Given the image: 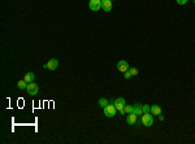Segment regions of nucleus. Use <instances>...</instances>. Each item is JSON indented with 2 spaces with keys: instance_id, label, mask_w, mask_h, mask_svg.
I'll return each mask as SVG.
<instances>
[{
  "instance_id": "412c9836",
  "label": "nucleus",
  "mask_w": 195,
  "mask_h": 144,
  "mask_svg": "<svg viewBox=\"0 0 195 144\" xmlns=\"http://www.w3.org/2000/svg\"><path fill=\"white\" fill-rule=\"evenodd\" d=\"M193 3H194V4H195V0H193Z\"/></svg>"
},
{
  "instance_id": "f3484780",
  "label": "nucleus",
  "mask_w": 195,
  "mask_h": 144,
  "mask_svg": "<svg viewBox=\"0 0 195 144\" xmlns=\"http://www.w3.org/2000/svg\"><path fill=\"white\" fill-rule=\"evenodd\" d=\"M176 1H177L178 5H185V4H186V3L188 1V0H176Z\"/></svg>"
},
{
  "instance_id": "7ed1b4c3",
  "label": "nucleus",
  "mask_w": 195,
  "mask_h": 144,
  "mask_svg": "<svg viewBox=\"0 0 195 144\" xmlns=\"http://www.w3.org/2000/svg\"><path fill=\"white\" fill-rule=\"evenodd\" d=\"M115 107H116V109L118 110L121 114H124V108H125V105H126V101H125V99L124 97H118V99H116L115 100Z\"/></svg>"
},
{
  "instance_id": "423d86ee",
  "label": "nucleus",
  "mask_w": 195,
  "mask_h": 144,
  "mask_svg": "<svg viewBox=\"0 0 195 144\" xmlns=\"http://www.w3.org/2000/svg\"><path fill=\"white\" fill-rule=\"evenodd\" d=\"M89 8L92 12H98L102 8V0H90L89 1Z\"/></svg>"
},
{
  "instance_id": "f03ea898",
  "label": "nucleus",
  "mask_w": 195,
  "mask_h": 144,
  "mask_svg": "<svg viewBox=\"0 0 195 144\" xmlns=\"http://www.w3.org/2000/svg\"><path fill=\"white\" fill-rule=\"evenodd\" d=\"M104 109V114H105L107 117H115L116 116V112H117V109H116V107H115V104H108L107 107H104L103 108Z\"/></svg>"
},
{
  "instance_id": "6ab92c4d",
  "label": "nucleus",
  "mask_w": 195,
  "mask_h": 144,
  "mask_svg": "<svg viewBox=\"0 0 195 144\" xmlns=\"http://www.w3.org/2000/svg\"><path fill=\"white\" fill-rule=\"evenodd\" d=\"M150 108H151L150 105H143V112H144V113H148V112H150Z\"/></svg>"
},
{
  "instance_id": "4be33fe9",
  "label": "nucleus",
  "mask_w": 195,
  "mask_h": 144,
  "mask_svg": "<svg viewBox=\"0 0 195 144\" xmlns=\"http://www.w3.org/2000/svg\"><path fill=\"white\" fill-rule=\"evenodd\" d=\"M112 1H113V0H112Z\"/></svg>"
},
{
  "instance_id": "4468645a",
  "label": "nucleus",
  "mask_w": 195,
  "mask_h": 144,
  "mask_svg": "<svg viewBox=\"0 0 195 144\" xmlns=\"http://www.w3.org/2000/svg\"><path fill=\"white\" fill-rule=\"evenodd\" d=\"M98 104H99V107H102V108H104V107H107L108 105V100L105 99V97H102V99H99V101H98Z\"/></svg>"
},
{
  "instance_id": "9b49d317",
  "label": "nucleus",
  "mask_w": 195,
  "mask_h": 144,
  "mask_svg": "<svg viewBox=\"0 0 195 144\" xmlns=\"http://www.w3.org/2000/svg\"><path fill=\"white\" fill-rule=\"evenodd\" d=\"M150 113H152L154 116H160V114H161V107L154 104V105L150 108Z\"/></svg>"
},
{
  "instance_id": "20e7f679",
  "label": "nucleus",
  "mask_w": 195,
  "mask_h": 144,
  "mask_svg": "<svg viewBox=\"0 0 195 144\" xmlns=\"http://www.w3.org/2000/svg\"><path fill=\"white\" fill-rule=\"evenodd\" d=\"M43 68L44 69H50V70H56L58 68V60L57 58H50V61L43 65Z\"/></svg>"
},
{
  "instance_id": "dca6fc26",
  "label": "nucleus",
  "mask_w": 195,
  "mask_h": 144,
  "mask_svg": "<svg viewBox=\"0 0 195 144\" xmlns=\"http://www.w3.org/2000/svg\"><path fill=\"white\" fill-rule=\"evenodd\" d=\"M129 71H130V74H131V77L133 75H138V69H136V68H129Z\"/></svg>"
},
{
  "instance_id": "6e6552de",
  "label": "nucleus",
  "mask_w": 195,
  "mask_h": 144,
  "mask_svg": "<svg viewBox=\"0 0 195 144\" xmlns=\"http://www.w3.org/2000/svg\"><path fill=\"white\" fill-rule=\"evenodd\" d=\"M102 8L105 12L112 11V0H102Z\"/></svg>"
},
{
  "instance_id": "ddd939ff",
  "label": "nucleus",
  "mask_w": 195,
  "mask_h": 144,
  "mask_svg": "<svg viewBox=\"0 0 195 144\" xmlns=\"http://www.w3.org/2000/svg\"><path fill=\"white\" fill-rule=\"evenodd\" d=\"M27 82H26L25 79H21V81H18V83H17V87L20 88V90H26V87H27Z\"/></svg>"
},
{
  "instance_id": "9d476101",
  "label": "nucleus",
  "mask_w": 195,
  "mask_h": 144,
  "mask_svg": "<svg viewBox=\"0 0 195 144\" xmlns=\"http://www.w3.org/2000/svg\"><path fill=\"white\" fill-rule=\"evenodd\" d=\"M133 113L136 114L138 117L139 116H143V113H144V112H143V105H142V104L136 103L135 105H134V109H133Z\"/></svg>"
},
{
  "instance_id": "a211bd4d",
  "label": "nucleus",
  "mask_w": 195,
  "mask_h": 144,
  "mask_svg": "<svg viewBox=\"0 0 195 144\" xmlns=\"http://www.w3.org/2000/svg\"><path fill=\"white\" fill-rule=\"evenodd\" d=\"M130 77H131V74H130V71H129V70L124 73V78H125V79H129Z\"/></svg>"
},
{
  "instance_id": "f8f14e48",
  "label": "nucleus",
  "mask_w": 195,
  "mask_h": 144,
  "mask_svg": "<svg viewBox=\"0 0 195 144\" xmlns=\"http://www.w3.org/2000/svg\"><path fill=\"white\" fill-rule=\"evenodd\" d=\"M24 79H25L26 82H27V83H31V82H34V79H35V74L32 73V71H29V73H26V74H25Z\"/></svg>"
},
{
  "instance_id": "0eeeda50",
  "label": "nucleus",
  "mask_w": 195,
  "mask_h": 144,
  "mask_svg": "<svg viewBox=\"0 0 195 144\" xmlns=\"http://www.w3.org/2000/svg\"><path fill=\"white\" fill-rule=\"evenodd\" d=\"M117 70L121 71V73H125V71L129 70V63L125 60H120L117 63Z\"/></svg>"
},
{
  "instance_id": "f257e3e1",
  "label": "nucleus",
  "mask_w": 195,
  "mask_h": 144,
  "mask_svg": "<svg viewBox=\"0 0 195 144\" xmlns=\"http://www.w3.org/2000/svg\"><path fill=\"white\" fill-rule=\"evenodd\" d=\"M141 123L143 126L146 127H150L154 125V116H152V113H143L142 116V120H141Z\"/></svg>"
},
{
  "instance_id": "1a4fd4ad",
  "label": "nucleus",
  "mask_w": 195,
  "mask_h": 144,
  "mask_svg": "<svg viewBox=\"0 0 195 144\" xmlns=\"http://www.w3.org/2000/svg\"><path fill=\"white\" fill-rule=\"evenodd\" d=\"M136 121H138V116L134 113H130V114H128V117H126V122H128L129 125H135Z\"/></svg>"
},
{
  "instance_id": "2eb2a0df",
  "label": "nucleus",
  "mask_w": 195,
  "mask_h": 144,
  "mask_svg": "<svg viewBox=\"0 0 195 144\" xmlns=\"http://www.w3.org/2000/svg\"><path fill=\"white\" fill-rule=\"evenodd\" d=\"M133 109H134V107H133V105H125V108H124V114L133 113Z\"/></svg>"
},
{
  "instance_id": "39448f33",
  "label": "nucleus",
  "mask_w": 195,
  "mask_h": 144,
  "mask_svg": "<svg viewBox=\"0 0 195 144\" xmlns=\"http://www.w3.org/2000/svg\"><path fill=\"white\" fill-rule=\"evenodd\" d=\"M26 91H27V94L29 95H31V96H35L38 92H39V86L37 83H29L27 84V87H26Z\"/></svg>"
},
{
  "instance_id": "aec40b11",
  "label": "nucleus",
  "mask_w": 195,
  "mask_h": 144,
  "mask_svg": "<svg viewBox=\"0 0 195 144\" xmlns=\"http://www.w3.org/2000/svg\"><path fill=\"white\" fill-rule=\"evenodd\" d=\"M159 120H160V121H164V117H162L161 114H160V116H159Z\"/></svg>"
}]
</instances>
